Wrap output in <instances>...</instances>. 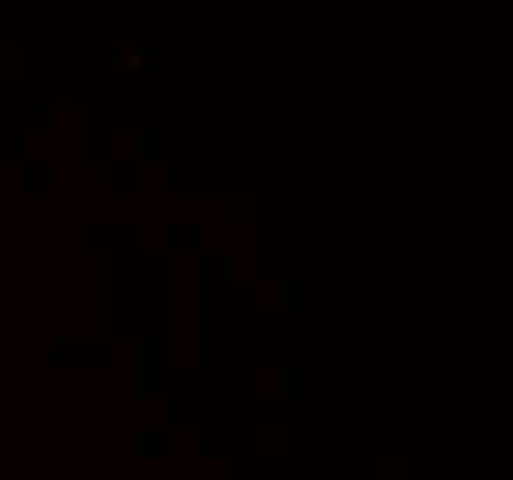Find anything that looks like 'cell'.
Segmentation results:
<instances>
[{
	"mask_svg": "<svg viewBox=\"0 0 513 480\" xmlns=\"http://www.w3.org/2000/svg\"><path fill=\"white\" fill-rule=\"evenodd\" d=\"M27 71V48L19 41H0V74H22Z\"/></svg>",
	"mask_w": 513,
	"mask_h": 480,
	"instance_id": "6da1fadb",
	"label": "cell"
},
{
	"mask_svg": "<svg viewBox=\"0 0 513 480\" xmlns=\"http://www.w3.org/2000/svg\"><path fill=\"white\" fill-rule=\"evenodd\" d=\"M122 67H140V52H130V56L122 59Z\"/></svg>",
	"mask_w": 513,
	"mask_h": 480,
	"instance_id": "7a4b0ae2",
	"label": "cell"
}]
</instances>
